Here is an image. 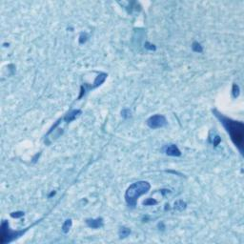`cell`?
Masks as SVG:
<instances>
[{
  "mask_svg": "<svg viewBox=\"0 0 244 244\" xmlns=\"http://www.w3.org/2000/svg\"><path fill=\"white\" fill-rule=\"evenodd\" d=\"M192 50H193L195 53H202V52H203V47L201 46L200 43L195 41V42H193V44H192Z\"/></svg>",
  "mask_w": 244,
  "mask_h": 244,
  "instance_id": "obj_12",
  "label": "cell"
},
{
  "mask_svg": "<svg viewBox=\"0 0 244 244\" xmlns=\"http://www.w3.org/2000/svg\"><path fill=\"white\" fill-rule=\"evenodd\" d=\"M147 125L151 129H160L168 124L166 117L162 114H154V116L149 117L147 119Z\"/></svg>",
  "mask_w": 244,
  "mask_h": 244,
  "instance_id": "obj_5",
  "label": "cell"
},
{
  "mask_svg": "<svg viewBox=\"0 0 244 244\" xmlns=\"http://www.w3.org/2000/svg\"><path fill=\"white\" fill-rule=\"evenodd\" d=\"M209 142L210 143H211L213 146H215V147H216V146H219V143H220V141H221V138L219 137V135L218 134H215V132L213 133H211L210 134V135H209Z\"/></svg>",
  "mask_w": 244,
  "mask_h": 244,
  "instance_id": "obj_8",
  "label": "cell"
},
{
  "mask_svg": "<svg viewBox=\"0 0 244 244\" xmlns=\"http://www.w3.org/2000/svg\"><path fill=\"white\" fill-rule=\"evenodd\" d=\"M232 93H233V97L235 98L239 97V93H240V89H239V86L238 84H234L233 85V88H232Z\"/></svg>",
  "mask_w": 244,
  "mask_h": 244,
  "instance_id": "obj_13",
  "label": "cell"
},
{
  "mask_svg": "<svg viewBox=\"0 0 244 244\" xmlns=\"http://www.w3.org/2000/svg\"><path fill=\"white\" fill-rule=\"evenodd\" d=\"M72 225H73V221L71 219H66L63 223V225H62V232L64 234H68L69 233V231L71 230L72 228Z\"/></svg>",
  "mask_w": 244,
  "mask_h": 244,
  "instance_id": "obj_10",
  "label": "cell"
},
{
  "mask_svg": "<svg viewBox=\"0 0 244 244\" xmlns=\"http://www.w3.org/2000/svg\"><path fill=\"white\" fill-rule=\"evenodd\" d=\"M145 48L149 51H155L157 50V48H155V46L151 44V43H149V42H146L145 43Z\"/></svg>",
  "mask_w": 244,
  "mask_h": 244,
  "instance_id": "obj_18",
  "label": "cell"
},
{
  "mask_svg": "<svg viewBox=\"0 0 244 244\" xmlns=\"http://www.w3.org/2000/svg\"><path fill=\"white\" fill-rule=\"evenodd\" d=\"M23 215H24V213L23 212H20V211H18V212H13V213L11 214L12 218H15V219L21 218V216H23Z\"/></svg>",
  "mask_w": 244,
  "mask_h": 244,
  "instance_id": "obj_16",
  "label": "cell"
},
{
  "mask_svg": "<svg viewBox=\"0 0 244 244\" xmlns=\"http://www.w3.org/2000/svg\"><path fill=\"white\" fill-rule=\"evenodd\" d=\"M86 224L88 227L92 229H99L102 228L104 225V220L102 218H97V219H86Z\"/></svg>",
  "mask_w": 244,
  "mask_h": 244,
  "instance_id": "obj_7",
  "label": "cell"
},
{
  "mask_svg": "<svg viewBox=\"0 0 244 244\" xmlns=\"http://www.w3.org/2000/svg\"><path fill=\"white\" fill-rule=\"evenodd\" d=\"M41 220V219H40ZM40 220H38L36 223H38ZM36 223H35V224H32L31 225L29 228H26L25 230H20V231H15V230H12L10 228V225H9V223L7 222L6 220H3L2 223H1V227H0V231H1V233H0V243L1 244H5V243H10L12 241H13L15 239L20 238L21 236H23L28 230L33 226V225H36Z\"/></svg>",
  "mask_w": 244,
  "mask_h": 244,
  "instance_id": "obj_3",
  "label": "cell"
},
{
  "mask_svg": "<svg viewBox=\"0 0 244 244\" xmlns=\"http://www.w3.org/2000/svg\"><path fill=\"white\" fill-rule=\"evenodd\" d=\"M214 116L219 119L220 124L224 127L227 134L230 135L234 145L239 149L241 154H243V146H244V125L241 121H236L230 117H225L224 114L219 112L218 110L212 111Z\"/></svg>",
  "mask_w": 244,
  "mask_h": 244,
  "instance_id": "obj_1",
  "label": "cell"
},
{
  "mask_svg": "<svg viewBox=\"0 0 244 244\" xmlns=\"http://www.w3.org/2000/svg\"><path fill=\"white\" fill-rule=\"evenodd\" d=\"M121 114H122V117L128 118L129 117L131 116V112H130V110H128V109H124L123 111L121 112Z\"/></svg>",
  "mask_w": 244,
  "mask_h": 244,
  "instance_id": "obj_17",
  "label": "cell"
},
{
  "mask_svg": "<svg viewBox=\"0 0 244 244\" xmlns=\"http://www.w3.org/2000/svg\"><path fill=\"white\" fill-rule=\"evenodd\" d=\"M186 206H187L186 202H184L183 200H178L175 203V208L178 210V211H183L186 208Z\"/></svg>",
  "mask_w": 244,
  "mask_h": 244,
  "instance_id": "obj_11",
  "label": "cell"
},
{
  "mask_svg": "<svg viewBox=\"0 0 244 244\" xmlns=\"http://www.w3.org/2000/svg\"><path fill=\"white\" fill-rule=\"evenodd\" d=\"M158 203V201L157 200H154V199H153V198H148L147 200H145L144 202H143V204L145 205V206H150V205H155Z\"/></svg>",
  "mask_w": 244,
  "mask_h": 244,
  "instance_id": "obj_14",
  "label": "cell"
},
{
  "mask_svg": "<svg viewBox=\"0 0 244 244\" xmlns=\"http://www.w3.org/2000/svg\"><path fill=\"white\" fill-rule=\"evenodd\" d=\"M151 189V185L148 181L140 180L133 183L132 185L128 187L125 192L124 198L127 205L131 208H134L137 206L138 198L141 195L147 194Z\"/></svg>",
  "mask_w": 244,
  "mask_h": 244,
  "instance_id": "obj_2",
  "label": "cell"
},
{
  "mask_svg": "<svg viewBox=\"0 0 244 244\" xmlns=\"http://www.w3.org/2000/svg\"><path fill=\"white\" fill-rule=\"evenodd\" d=\"M108 76V74L105 73H100L98 76H97V78L94 79V84H93L92 86H89L88 84H84L81 86V89H80V94H79V97H77V99H80V98H82L85 94L88 93V92H90L91 90L93 89H96V88L99 87L101 84H103L104 83V81L106 80Z\"/></svg>",
  "mask_w": 244,
  "mask_h": 244,
  "instance_id": "obj_4",
  "label": "cell"
},
{
  "mask_svg": "<svg viewBox=\"0 0 244 244\" xmlns=\"http://www.w3.org/2000/svg\"><path fill=\"white\" fill-rule=\"evenodd\" d=\"M164 153L169 157H180L181 152L175 144H169L164 147Z\"/></svg>",
  "mask_w": 244,
  "mask_h": 244,
  "instance_id": "obj_6",
  "label": "cell"
},
{
  "mask_svg": "<svg viewBox=\"0 0 244 244\" xmlns=\"http://www.w3.org/2000/svg\"><path fill=\"white\" fill-rule=\"evenodd\" d=\"M131 234V230L125 227V226H122L119 228V231H118V236L120 239H125L127 236H129Z\"/></svg>",
  "mask_w": 244,
  "mask_h": 244,
  "instance_id": "obj_9",
  "label": "cell"
},
{
  "mask_svg": "<svg viewBox=\"0 0 244 244\" xmlns=\"http://www.w3.org/2000/svg\"><path fill=\"white\" fill-rule=\"evenodd\" d=\"M88 40V36H87V33H85V32H82L80 35V36H79V43L80 44H84L86 41Z\"/></svg>",
  "mask_w": 244,
  "mask_h": 244,
  "instance_id": "obj_15",
  "label": "cell"
}]
</instances>
